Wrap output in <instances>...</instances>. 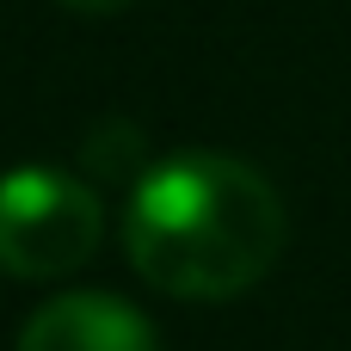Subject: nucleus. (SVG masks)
Here are the masks:
<instances>
[{
	"instance_id": "nucleus-1",
	"label": "nucleus",
	"mask_w": 351,
	"mask_h": 351,
	"mask_svg": "<svg viewBox=\"0 0 351 351\" xmlns=\"http://www.w3.org/2000/svg\"><path fill=\"white\" fill-rule=\"evenodd\" d=\"M290 216L278 185L234 154H173L142 167L123 210L130 265L179 302H228L284 253Z\"/></svg>"
},
{
	"instance_id": "nucleus-4",
	"label": "nucleus",
	"mask_w": 351,
	"mask_h": 351,
	"mask_svg": "<svg viewBox=\"0 0 351 351\" xmlns=\"http://www.w3.org/2000/svg\"><path fill=\"white\" fill-rule=\"evenodd\" d=\"M86 167H93V173H111V179L142 173V136H136L130 123H105V130L86 142Z\"/></svg>"
},
{
	"instance_id": "nucleus-2",
	"label": "nucleus",
	"mask_w": 351,
	"mask_h": 351,
	"mask_svg": "<svg viewBox=\"0 0 351 351\" xmlns=\"http://www.w3.org/2000/svg\"><path fill=\"white\" fill-rule=\"evenodd\" d=\"M105 241V204L86 179L62 167L0 173V271L49 284L80 271Z\"/></svg>"
},
{
	"instance_id": "nucleus-5",
	"label": "nucleus",
	"mask_w": 351,
	"mask_h": 351,
	"mask_svg": "<svg viewBox=\"0 0 351 351\" xmlns=\"http://www.w3.org/2000/svg\"><path fill=\"white\" fill-rule=\"evenodd\" d=\"M68 12H86V19H105V12H130V6H142V0H62Z\"/></svg>"
},
{
	"instance_id": "nucleus-3",
	"label": "nucleus",
	"mask_w": 351,
	"mask_h": 351,
	"mask_svg": "<svg viewBox=\"0 0 351 351\" xmlns=\"http://www.w3.org/2000/svg\"><path fill=\"white\" fill-rule=\"evenodd\" d=\"M12 351H160V339L142 321V308H130L123 296L68 290L19 327Z\"/></svg>"
}]
</instances>
